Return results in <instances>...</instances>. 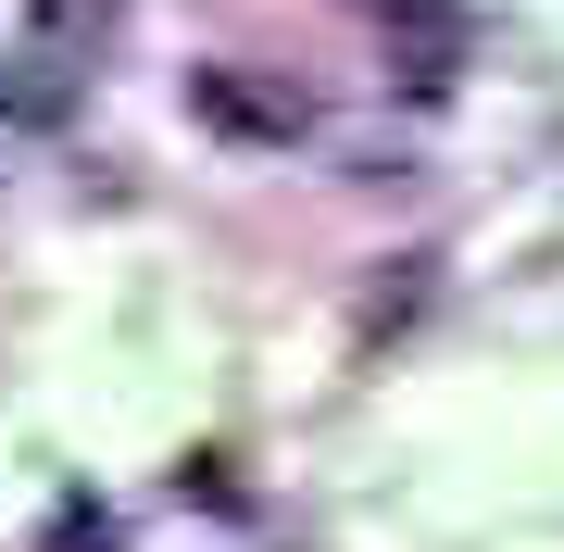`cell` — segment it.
Here are the masks:
<instances>
[{
  "label": "cell",
  "instance_id": "7a4b0ae2",
  "mask_svg": "<svg viewBox=\"0 0 564 552\" xmlns=\"http://www.w3.org/2000/svg\"><path fill=\"white\" fill-rule=\"evenodd\" d=\"M76 88H88V51L39 39V25L0 51V126H63V113H76Z\"/></svg>",
  "mask_w": 564,
  "mask_h": 552
},
{
  "label": "cell",
  "instance_id": "277c9868",
  "mask_svg": "<svg viewBox=\"0 0 564 552\" xmlns=\"http://www.w3.org/2000/svg\"><path fill=\"white\" fill-rule=\"evenodd\" d=\"M113 13H126V0H25V25H39V39H63V51H88Z\"/></svg>",
  "mask_w": 564,
  "mask_h": 552
},
{
  "label": "cell",
  "instance_id": "3957f363",
  "mask_svg": "<svg viewBox=\"0 0 564 552\" xmlns=\"http://www.w3.org/2000/svg\"><path fill=\"white\" fill-rule=\"evenodd\" d=\"M39 552H113V502L63 490V502H51V528H39Z\"/></svg>",
  "mask_w": 564,
  "mask_h": 552
},
{
  "label": "cell",
  "instance_id": "6da1fadb",
  "mask_svg": "<svg viewBox=\"0 0 564 552\" xmlns=\"http://www.w3.org/2000/svg\"><path fill=\"white\" fill-rule=\"evenodd\" d=\"M188 113H202L214 139H251V151H302L314 139V88L251 76V63H202V76H188Z\"/></svg>",
  "mask_w": 564,
  "mask_h": 552
}]
</instances>
